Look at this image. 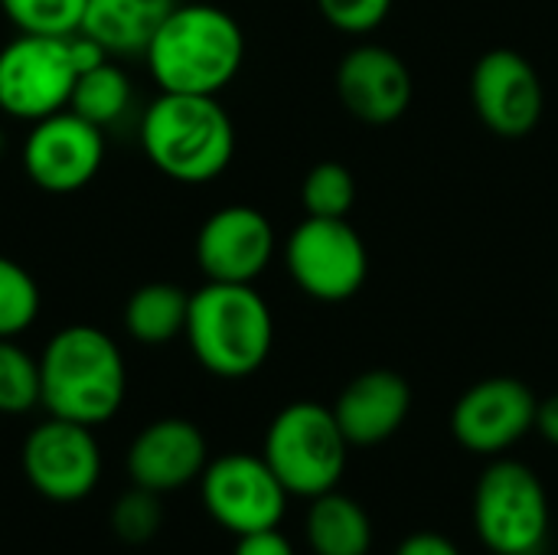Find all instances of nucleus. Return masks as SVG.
Returning a JSON list of instances; mask_svg holds the SVG:
<instances>
[{
  "label": "nucleus",
  "instance_id": "7ed1b4c3",
  "mask_svg": "<svg viewBox=\"0 0 558 555\" xmlns=\"http://www.w3.org/2000/svg\"><path fill=\"white\" fill-rule=\"evenodd\" d=\"M137 141L157 173L186 186L222 177L235 157V124L219 95L160 92L141 111Z\"/></svg>",
  "mask_w": 558,
  "mask_h": 555
},
{
  "label": "nucleus",
  "instance_id": "cd10ccee",
  "mask_svg": "<svg viewBox=\"0 0 558 555\" xmlns=\"http://www.w3.org/2000/svg\"><path fill=\"white\" fill-rule=\"evenodd\" d=\"M232 555H294V546L288 543V536L278 533V527H271V530L239 536Z\"/></svg>",
  "mask_w": 558,
  "mask_h": 555
},
{
  "label": "nucleus",
  "instance_id": "4be33fe9",
  "mask_svg": "<svg viewBox=\"0 0 558 555\" xmlns=\"http://www.w3.org/2000/svg\"><path fill=\"white\" fill-rule=\"evenodd\" d=\"M43 311L36 278L13 258L0 255V340H20Z\"/></svg>",
  "mask_w": 558,
  "mask_h": 555
},
{
  "label": "nucleus",
  "instance_id": "423d86ee",
  "mask_svg": "<svg viewBox=\"0 0 558 555\" xmlns=\"http://www.w3.org/2000/svg\"><path fill=\"white\" fill-rule=\"evenodd\" d=\"M474 527L497 555H539L549 540V497L523 461H494L474 491Z\"/></svg>",
  "mask_w": 558,
  "mask_h": 555
},
{
  "label": "nucleus",
  "instance_id": "c756f323",
  "mask_svg": "<svg viewBox=\"0 0 558 555\" xmlns=\"http://www.w3.org/2000/svg\"><path fill=\"white\" fill-rule=\"evenodd\" d=\"M536 429H539V435H543L549 445H556L558 448V393L539 402V409H536Z\"/></svg>",
  "mask_w": 558,
  "mask_h": 555
},
{
  "label": "nucleus",
  "instance_id": "39448f33",
  "mask_svg": "<svg viewBox=\"0 0 558 555\" xmlns=\"http://www.w3.org/2000/svg\"><path fill=\"white\" fill-rule=\"evenodd\" d=\"M350 442L343 438L333 409L320 402H291L284 406L268 432L262 458L278 474L291 497H320L337 491L347 471Z\"/></svg>",
  "mask_w": 558,
  "mask_h": 555
},
{
  "label": "nucleus",
  "instance_id": "20e7f679",
  "mask_svg": "<svg viewBox=\"0 0 558 555\" xmlns=\"http://www.w3.org/2000/svg\"><path fill=\"white\" fill-rule=\"evenodd\" d=\"M193 360L219 379H245L275 347V317L255 285L206 281L190 294L183 330Z\"/></svg>",
  "mask_w": 558,
  "mask_h": 555
},
{
  "label": "nucleus",
  "instance_id": "412c9836",
  "mask_svg": "<svg viewBox=\"0 0 558 555\" xmlns=\"http://www.w3.org/2000/svg\"><path fill=\"white\" fill-rule=\"evenodd\" d=\"M131 105H134V85L118 59H105L95 69L82 72L75 82L72 101H69V108L75 114L98 124L101 131L121 124L124 114L131 111Z\"/></svg>",
  "mask_w": 558,
  "mask_h": 555
},
{
  "label": "nucleus",
  "instance_id": "f8f14e48",
  "mask_svg": "<svg viewBox=\"0 0 558 555\" xmlns=\"http://www.w3.org/2000/svg\"><path fill=\"white\" fill-rule=\"evenodd\" d=\"M471 105L487 131L520 141L536 131L546 111V92L536 65L517 49H490L474 62Z\"/></svg>",
  "mask_w": 558,
  "mask_h": 555
},
{
  "label": "nucleus",
  "instance_id": "2eb2a0df",
  "mask_svg": "<svg viewBox=\"0 0 558 555\" xmlns=\"http://www.w3.org/2000/svg\"><path fill=\"white\" fill-rule=\"evenodd\" d=\"M206 464H209L206 435L199 432V425L177 415L144 425L124 455V471L131 484L160 497L199 481Z\"/></svg>",
  "mask_w": 558,
  "mask_h": 555
},
{
  "label": "nucleus",
  "instance_id": "f257e3e1",
  "mask_svg": "<svg viewBox=\"0 0 558 555\" xmlns=\"http://www.w3.org/2000/svg\"><path fill=\"white\" fill-rule=\"evenodd\" d=\"M245 62L239 20L216 3H177L144 49V65L160 92L219 95Z\"/></svg>",
  "mask_w": 558,
  "mask_h": 555
},
{
  "label": "nucleus",
  "instance_id": "1a4fd4ad",
  "mask_svg": "<svg viewBox=\"0 0 558 555\" xmlns=\"http://www.w3.org/2000/svg\"><path fill=\"white\" fill-rule=\"evenodd\" d=\"M23 478L52 504H78L95 494L101 481V448L95 429L49 415L23 438Z\"/></svg>",
  "mask_w": 558,
  "mask_h": 555
},
{
  "label": "nucleus",
  "instance_id": "bb28decb",
  "mask_svg": "<svg viewBox=\"0 0 558 555\" xmlns=\"http://www.w3.org/2000/svg\"><path fill=\"white\" fill-rule=\"evenodd\" d=\"M317 10L333 29L347 36H366L383 26L392 10V0H317Z\"/></svg>",
  "mask_w": 558,
  "mask_h": 555
},
{
  "label": "nucleus",
  "instance_id": "f3484780",
  "mask_svg": "<svg viewBox=\"0 0 558 555\" xmlns=\"http://www.w3.org/2000/svg\"><path fill=\"white\" fill-rule=\"evenodd\" d=\"M350 448L389 442L412 412V389L396 370H366L343 386L330 406Z\"/></svg>",
  "mask_w": 558,
  "mask_h": 555
},
{
  "label": "nucleus",
  "instance_id": "a211bd4d",
  "mask_svg": "<svg viewBox=\"0 0 558 555\" xmlns=\"http://www.w3.org/2000/svg\"><path fill=\"white\" fill-rule=\"evenodd\" d=\"M177 3L180 0H85L78 29L114 59L144 56L150 36Z\"/></svg>",
  "mask_w": 558,
  "mask_h": 555
},
{
  "label": "nucleus",
  "instance_id": "5701e85b",
  "mask_svg": "<svg viewBox=\"0 0 558 555\" xmlns=\"http://www.w3.org/2000/svg\"><path fill=\"white\" fill-rule=\"evenodd\" d=\"M301 203L307 216L347 219L356 203V177L340 160H320L301 183Z\"/></svg>",
  "mask_w": 558,
  "mask_h": 555
},
{
  "label": "nucleus",
  "instance_id": "6e6552de",
  "mask_svg": "<svg viewBox=\"0 0 558 555\" xmlns=\"http://www.w3.org/2000/svg\"><path fill=\"white\" fill-rule=\"evenodd\" d=\"M78 82L69 36L16 33L0 46V114L33 124L69 108Z\"/></svg>",
  "mask_w": 558,
  "mask_h": 555
},
{
  "label": "nucleus",
  "instance_id": "393cba45",
  "mask_svg": "<svg viewBox=\"0 0 558 555\" xmlns=\"http://www.w3.org/2000/svg\"><path fill=\"white\" fill-rule=\"evenodd\" d=\"M0 10L16 33L72 36L82 26L85 0H0Z\"/></svg>",
  "mask_w": 558,
  "mask_h": 555
},
{
  "label": "nucleus",
  "instance_id": "0eeeda50",
  "mask_svg": "<svg viewBox=\"0 0 558 555\" xmlns=\"http://www.w3.org/2000/svg\"><path fill=\"white\" fill-rule=\"evenodd\" d=\"M284 268L307 298L343 304L363 291L369 278V252L350 219L304 216L284 242Z\"/></svg>",
  "mask_w": 558,
  "mask_h": 555
},
{
  "label": "nucleus",
  "instance_id": "4468645a",
  "mask_svg": "<svg viewBox=\"0 0 558 555\" xmlns=\"http://www.w3.org/2000/svg\"><path fill=\"white\" fill-rule=\"evenodd\" d=\"M536 393L513 376L474 383L451 409V432L474 455H504L536 429Z\"/></svg>",
  "mask_w": 558,
  "mask_h": 555
},
{
  "label": "nucleus",
  "instance_id": "9d476101",
  "mask_svg": "<svg viewBox=\"0 0 558 555\" xmlns=\"http://www.w3.org/2000/svg\"><path fill=\"white\" fill-rule=\"evenodd\" d=\"M29 183L49 196L85 190L105 164V131L72 108L33 121L20 154Z\"/></svg>",
  "mask_w": 558,
  "mask_h": 555
},
{
  "label": "nucleus",
  "instance_id": "a878e982",
  "mask_svg": "<svg viewBox=\"0 0 558 555\" xmlns=\"http://www.w3.org/2000/svg\"><path fill=\"white\" fill-rule=\"evenodd\" d=\"M160 527H163L160 494L131 487L111 507V533L124 546H147L160 533Z\"/></svg>",
  "mask_w": 558,
  "mask_h": 555
},
{
  "label": "nucleus",
  "instance_id": "9b49d317",
  "mask_svg": "<svg viewBox=\"0 0 558 555\" xmlns=\"http://www.w3.org/2000/svg\"><path fill=\"white\" fill-rule=\"evenodd\" d=\"M206 514L229 533L245 536L281 523L288 491L262 455L232 451L206 464L199 478Z\"/></svg>",
  "mask_w": 558,
  "mask_h": 555
},
{
  "label": "nucleus",
  "instance_id": "dca6fc26",
  "mask_svg": "<svg viewBox=\"0 0 558 555\" xmlns=\"http://www.w3.org/2000/svg\"><path fill=\"white\" fill-rule=\"evenodd\" d=\"M412 72L405 59L379 43L353 46L337 65L340 105L363 124H392L412 105Z\"/></svg>",
  "mask_w": 558,
  "mask_h": 555
},
{
  "label": "nucleus",
  "instance_id": "f03ea898",
  "mask_svg": "<svg viewBox=\"0 0 558 555\" xmlns=\"http://www.w3.org/2000/svg\"><path fill=\"white\" fill-rule=\"evenodd\" d=\"M39 406L88 429L108 425L128 396V363L111 334L95 324L56 330L39 353Z\"/></svg>",
  "mask_w": 558,
  "mask_h": 555
},
{
  "label": "nucleus",
  "instance_id": "6ab92c4d",
  "mask_svg": "<svg viewBox=\"0 0 558 555\" xmlns=\"http://www.w3.org/2000/svg\"><path fill=\"white\" fill-rule=\"evenodd\" d=\"M190 291L173 281H147L124 301L121 324L141 347H167L186 330Z\"/></svg>",
  "mask_w": 558,
  "mask_h": 555
},
{
  "label": "nucleus",
  "instance_id": "b1692460",
  "mask_svg": "<svg viewBox=\"0 0 558 555\" xmlns=\"http://www.w3.org/2000/svg\"><path fill=\"white\" fill-rule=\"evenodd\" d=\"M39 396V357L16 340H0V415H26Z\"/></svg>",
  "mask_w": 558,
  "mask_h": 555
},
{
  "label": "nucleus",
  "instance_id": "ddd939ff",
  "mask_svg": "<svg viewBox=\"0 0 558 555\" xmlns=\"http://www.w3.org/2000/svg\"><path fill=\"white\" fill-rule=\"evenodd\" d=\"M275 226L271 219L245 203H232L206 216L196 232V265L206 281L255 285L275 258Z\"/></svg>",
  "mask_w": 558,
  "mask_h": 555
},
{
  "label": "nucleus",
  "instance_id": "aec40b11",
  "mask_svg": "<svg viewBox=\"0 0 558 555\" xmlns=\"http://www.w3.org/2000/svg\"><path fill=\"white\" fill-rule=\"evenodd\" d=\"M304 530L314 555H366L373 546L369 514L337 491L314 497Z\"/></svg>",
  "mask_w": 558,
  "mask_h": 555
},
{
  "label": "nucleus",
  "instance_id": "c85d7f7f",
  "mask_svg": "<svg viewBox=\"0 0 558 555\" xmlns=\"http://www.w3.org/2000/svg\"><path fill=\"white\" fill-rule=\"evenodd\" d=\"M396 555H461V550L441 533H412Z\"/></svg>",
  "mask_w": 558,
  "mask_h": 555
}]
</instances>
